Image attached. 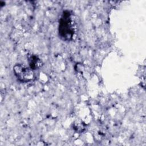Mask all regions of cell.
<instances>
[{
    "label": "cell",
    "mask_w": 146,
    "mask_h": 146,
    "mask_svg": "<svg viewBox=\"0 0 146 146\" xmlns=\"http://www.w3.org/2000/svg\"><path fill=\"white\" fill-rule=\"evenodd\" d=\"M13 71L17 79L21 82H30L35 78L34 70L22 64H15L13 67Z\"/></svg>",
    "instance_id": "obj_2"
},
{
    "label": "cell",
    "mask_w": 146,
    "mask_h": 146,
    "mask_svg": "<svg viewBox=\"0 0 146 146\" xmlns=\"http://www.w3.org/2000/svg\"><path fill=\"white\" fill-rule=\"evenodd\" d=\"M73 128L76 132H83L85 129L84 124L82 122H79V121H76L74 123Z\"/></svg>",
    "instance_id": "obj_4"
},
{
    "label": "cell",
    "mask_w": 146,
    "mask_h": 146,
    "mask_svg": "<svg viewBox=\"0 0 146 146\" xmlns=\"http://www.w3.org/2000/svg\"><path fill=\"white\" fill-rule=\"evenodd\" d=\"M59 35L63 40L70 41L72 39L75 30L71 14L68 11H64L59 20Z\"/></svg>",
    "instance_id": "obj_1"
},
{
    "label": "cell",
    "mask_w": 146,
    "mask_h": 146,
    "mask_svg": "<svg viewBox=\"0 0 146 146\" xmlns=\"http://www.w3.org/2000/svg\"><path fill=\"white\" fill-rule=\"evenodd\" d=\"M29 67L33 70L39 69L42 66L41 59L36 55H30L28 57Z\"/></svg>",
    "instance_id": "obj_3"
}]
</instances>
